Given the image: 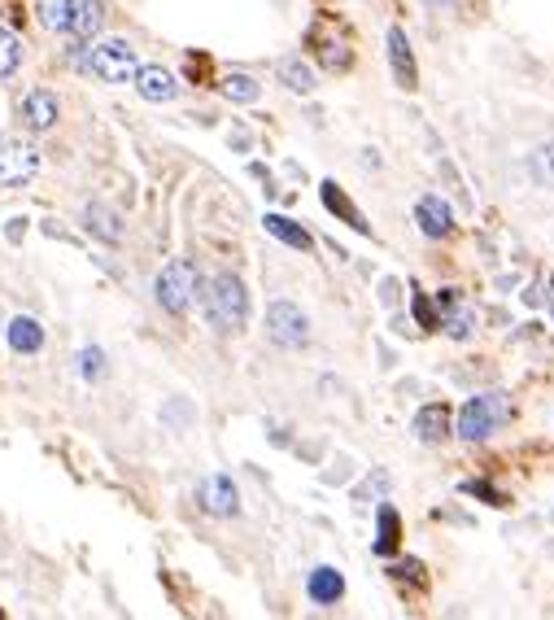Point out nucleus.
Masks as SVG:
<instances>
[{
  "instance_id": "obj_11",
  "label": "nucleus",
  "mask_w": 554,
  "mask_h": 620,
  "mask_svg": "<svg viewBox=\"0 0 554 620\" xmlns=\"http://www.w3.org/2000/svg\"><path fill=\"white\" fill-rule=\"evenodd\" d=\"M415 223H419V232L432 236V241H441V236H450L454 232V214L450 206H445L441 197H424L415 206Z\"/></svg>"
},
{
  "instance_id": "obj_8",
  "label": "nucleus",
  "mask_w": 554,
  "mask_h": 620,
  "mask_svg": "<svg viewBox=\"0 0 554 620\" xmlns=\"http://www.w3.org/2000/svg\"><path fill=\"white\" fill-rule=\"evenodd\" d=\"M105 22V0H70V18H66V35L75 40H92Z\"/></svg>"
},
{
  "instance_id": "obj_3",
  "label": "nucleus",
  "mask_w": 554,
  "mask_h": 620,
  "mask_svg": "<svg viewBox=\"0 0 554 620\" xmlns=\"http://www.w3.org/2000/svg\"><path fill=\"white\" fill-rule=\"evenodd\" d=\"M502 420H511V402L502 393H480V398H467L459 411V433L463 441H485Z\"/></svg>"
},
{
  "instance_id": "obj_1",
  "label": "nucleus",
  "mask_w": 554,
  "mask_h": 620,
  "mask_svg": "<svg viewBox=\"0 0 554 620\" xmlns=\"http://www.w3.org/2000/svg\"><path fill=\"white\" fill-rule=\"evenodd\" d=\"M201 306H206L210 328H219V332H236V328H245V319H249V293L232 271L214 276L206 289H201Z\"/></svg>"
},
{
  "instance_id": "obj_16",
  "label": "nucleus",
  "mask_w": 554,
  "mask_h": 620,
  "mask_svg": "<svg viewBox=\"0 0 554 620\" xmlns=\"http://www.w3.org/2000/svg\"><path fill=\"white\" fill-rule=\"evenodd\" d=\"M319 193H323V206H328L332 214H341V219L349 223V228H354V232H367V219H363V210H358L354 201L345 197V188H336V184L328 180V184L319 188Z\"/></svg>"
},
{
  "instance_id": "obj_14",
  "label": "nucleus",
  "mask_w": 554,
  "mask_h": 620,
  "mask_svg": "<svg viewBox=\"0 0 554 620\" xmlns=\"http://www.w3.org/2000/svg\"><path fill=\"white\" fill-rule=\"evenodd\" d=\"M5 337H9V350H18V354H40V350H44V328L35 324L31 315L9 319Z\"/></svg>"
},
{
  "instance_id": "obj_26",
  "label": "nucleus",
  "mask_w": 554,
  "mask_h": 620,
  "mask_svg": "<svg viewBox=\"0 0 554 620\" xmlns=\"http://www.w3.org/2000/svg\"><path fill=\"white\" fill-rule=\"evenodd\" d=\"M79 376L83 380H101L105 376V354L96 350V345H88V350L79 354Z\"/></svg>"
},
{
  "instance_id": "obj_21",
  "label": "nucleus",
  "mask_w": 554,
  "mask_h": 620,
  "mask_svg": "<svg viewBox=\"0 0 554 620\" xmlns=\"http://www.w3.org/2000/svg\"><path fill=\"white\" fill-rule=\"evenodd\" d=\"M223 97L227 101H240V105H254L258 97H262V88L249 75H227L223 79Z\"/></svg>"
},
{
  "instance_id": "obj_13",
  "label": "nucleus",
  "mask_w": 554,
  "mask_h": 620,
  "mask_svg": "<svg viewBox=\"0 0 554 620\" xmlns=\"http://www.w3.org/2000/svg\"><path fill=\"white\" fill-rule=\"evenodd\" d=\"M306 594H310V599H315V603L332 607V603H336V599H341V594H345V577H341V572H336V568L319 564V568H315V572H310V577H306Z\"/></svg>"
},
{
  "instance_id": "obj_2",
  "label": "nucleus",
  "mask_w": 554,
  "mask_h": 620,
  "mask_svg": "<svg viewBox=\"0 0 554 620\" xmlns=\"http://www.w3.org/2000/svg\"><path fill=\"white\" fill-rule=\"evenodd\" d=\"M153 293H158V306L171 310V315H184V310L197 302L201 293V280H197V267H192L188 258H175L162 267L158 284H153Z\"/></svg>"
},
{
  "instance_id": "obj_29",
  "label": "nucleus",
  "mask_w": 554,
  "mask_h": 620,
  "mask_svg": "<svg viewBox=\"0 0 554 620\" xmlns=\"http://www.w3.org/2000/svg\"><path fill=\"white\" fill-rule=\"evenodd\" d=\"M428 5H454V0H428Z\"/></svg>"
},
{
  "instance_id": "obj_5",
  "label": "nucleus",
  "mask_w": 554,
  "mask_h": 620,
  "mask_svg": "<svg viewBox=\"0 0 554 620\" xmlns=\"http://www.w3.org/2000/svg\"><path fill=\"white\" fill-rule=\"evenodd\" d=\"M267 337L275 345H284V350H301V345L310 341V319L301 315L293 302H271V310H267Z\"/></svg>"
},
{
  "instance_id": "obj_20",
  "label": "nucleus",
  "mask_w": 554,
  "mask_h": 620,
  "mask_svg": "<svg viewBox=\"0 0 554 620\" xmlns=\"http://www.w3.org/2000/svg\"><path fill=\"white\" fill-rule=\"evenodd\" d=\"M280 75L293 92H315V75H310V66L301 62V57H284L280 62Z\"/></svg>"
},
{
  "instance_id": "obj_22",
  "label": "nucleus",
  "mask_w": 554,
  "mask_h": 620,
  "mask_svg": "<svg viewBox=\"0 0 554 620\" xmlns=\"http://www.w3.org/2000/svg\"><path fill=\"white\" fill-rule=\"evenodd\" d=\"M445 337H450V341H467V337H472V328H476V315H472V310H463V306H450V310H445Z\"/></svg>"
},
{
  "instance_id": "obj_7",
  "label": "nucleus",
  "mask_w": 554,
  "mask_h": 620,
  "mask_svg": "<svg viewBox=\"0 0 554 620\" xmlns=\"http://www.w3.org/2000/svg\"><path fill=\"white\" fill-rule=\"evenodd\" d=\"M389 62H393V75L402 83L406 92L419 88V70H415V53H411V40H406L402 27H389Z\"/></svg>"
},
{
  "instance_id": "obj_12",
  "label": "nucleus",
  "mask_w": 554,
  "mask_h": 620,
  "mask_svg": "<svg viewBox=\"0 0 554 620\" xmlns=\"http://www.w3.org/2000/svg\"><path fill=\"white\" fill-rule=\"evenodd\" d=\"M22 123H27L31 131H48L57 123V97L44 88L27 92V101H22Z\"/></svg>"
},
{
  "instance_id": "obj_10",
  "label": "nucleus",
  "mask_w": 554,
  "mask_h": 620,
  "mask_svg": "<svg viewBox=\"0 0 554 620\" xmlns=\"http://www.w3.org/2000/svg\"><path fill=\"white\" fill-rule=\"evenodd\" d=\"M136 92L144 101H175L179 97V83H175V75L171 70H162V66H140L136 70Z\"/></svg>"
},
{
  "instance_id": "obj_6",
  "label": "nucleus",
  "mask_w": 554,
  "mask_h": 620,
  "mask_svg": "<svg viewBox=\"0 0 554 620\" xmlns=\"http://www.w3.org/2000/svg\"><path fill=\"white\" fill-rule=\"evenodd\" d=\"M35 171H40V153L22 140H9L0 145V184L5 188H18V184H31Z\"/></svg>"
},
{
  "instance_id": "obj_28",
  "label": "nucleus",
  "mask_w": 554,
  "mask_h": 620,
  "mask_svg": "<svg viewBox=\"0 0 554 620\" xmlns=\"http://www.w3.org/2000/svg\"><path fill=\"white\" fill-rule=\"evenodd\" d=\"M415 315H419V324H424V328H437V315H432V306H428L424 293L415 297Z\"/></svg>"
},
{
  "instance_id": "obj_15",
  "label": "nucleus",
  "mask_w": 554,
  "mask_h": 620,
  "mask_svg": "<svg viewBox=\"0 0 554 620\" xmlns=\"http://www.w3.org/2000/svg\"><path fill=\"white\" fill-rule=\"evenodd\" d=\"M415 437L419 441H445L450 437V407L445 402H432L415 415Z\"/></svg>"
},
{
  "instance_id": "obj_24",
  "label": "nucleus",
  "mask_w": 554,
  "mask_h": 620,
  "mask_svg": "<svg viewBox=\"0 0 554 620\" xmlns=\"http://www.w3.org/2000/svg\"><path fill=\"white\" fill-rule=\"evenodd\" d=\"M18 62H22V40L14 31H5L0 27V79H9L18 70Z\"/></svg>"
},
{
  "instance_id": "obj_19",
  "label": "nucleus",
  "mask_w": 554,
  "mask_h": 620,
  "mask_svg": "<svg viewBox=\"0 0 554 620\" xmlns=\"http://www.w3.org/2000/svg\"><path fill=\"white\" fill-rule=\"evenodd\" d=\"M380 533H376V555H393L397 542H402V520H397L393 507H380Z\"/></svg>"
},
{
  "instance_id": "obj_30",
  "label": "nucleus",
  "mask_w": 554,
  "mask_h": 620,
  "mask_svg": "<svg viewBox=\"0 0 554 620\" xmlns=\"http://www.w3.org/2000/svg\"><path fill=\"white\" fill-rule=\"evenodd\" d=\"M550 289H554V280H550Z\"/></svg>"
},
{
  "instance_id": "obj_27",
  "label": "nucleus",
  "mask_w": 554,
  "mask_h": 620,
  "mask_svg": "<svg viewBox=\"0 0 554 620\" xmlns=\"http://www.w3.org/2000/svg\"><path fill=\"white\" fill-rule=\"evenodd\" d=\"M463 494H480V498H489L493 507H502V503H507V498H502L498 490H493V485H485V481H467V485H463Z\"/></svg>"
},
{
  "instance_id": "obj_18",
  "label": "nucleus",
  "mask_w": 554,
  "mask_h": 620,
  "mask_svg": "<svg viewBox=\"0 0 554 620\" xmlns=\"http://www.w3.org/2000/svg\"><path fill=\"white\" fill-rule=\"evenodd\" d=\"M262 228H267L275 241H284V245H293V249H310V245H315V241H310V232L301 228V223L284 219V214H267V219H262Z\"/></svg>"
},
{
  "instance_id": "obj_9",
  "label": "nucleus",
  "mask_w": 554,
  "mask_h": 620,
  "mask_svg": "<svg viewBox=\"0 0 554 620\" xmlns=\"http://www.w3.org/2000/svg\"><path fill=\"white\" fill-rule=\"evenodd\" d=\"M201 507H206L210 516H236L240 494H236L232 476H210V481L201 485Z\"/></svg>"
},
{
  "instance_id": "obj_23",
  "label": "nucleus",
  "mask_w": 554,
  "mask_h": 620,
  "mask_svg": "<svg viewBox=\"0 0 554 620\" xmlns=\"http://www.w3.org/2000/svg\"><path fill=\"white\" fill-rule=\"evenodd\" d=\"M528 175H533L537 184H554V140L528 153Z\"/></svg>"
},
{
  "instance_id": "obj_17",
  "label": "nucleus",
  "mask_w": 554,
  "mask_h": 620,
  "mask_svg": "<svg viewBox=\"0 0 554 620\" xmlns=\"http://www.w3.org/2000/svg\"><path fill=\"white\" fill-rule=\"evenodd\" d=\"M83 223H88V232H92V236H101V241H110V245L123 241V223H118V214H114V210H105V206H88V210H83Z\"/></svg>"
},
{
  "instance_id": "obj_4",
  "label": "nucleus",
  "mask_w": 554,
  "mask_h": 620,
  "mask_svg": "<svg viewBox=\"0 0 554 620\" xmlns=\"http://www.w3.org/2000/svg\"><path fill=\"white\" fill-rule=\"evenodd\" d=\"M83 70H92V75L105 83H127V79H136L140 62L127 40H101L96 49L83 53Z\"/></svg>"
},
{
  "instance_id": "obj_25",
  "label": "nucleus",
  "mask_w": 554,
  "mask_h": 620,
  "mask_svg": "<svg viewBox=\"0 0 554 620\" xmlns=\"http://www.w3.org/2000/svg\"><path fill=\"white\" fill-rule=\"evenodd\" d=\"M35 14H40V22H44L48 31H66L70 0H40V5H35Z\"/></svg>"
}]
</instances>
